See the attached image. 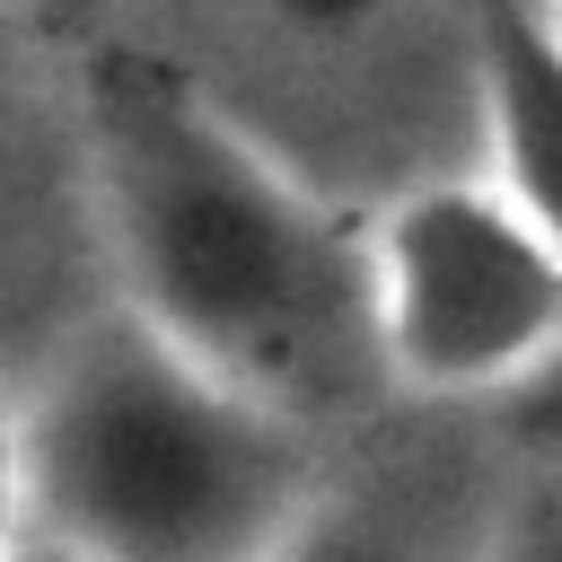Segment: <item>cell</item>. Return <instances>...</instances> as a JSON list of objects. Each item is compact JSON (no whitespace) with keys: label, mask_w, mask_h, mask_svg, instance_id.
I'll list each match as a JSON object with an SVG mask.
<instances>
[{"label":"cell","mask_w":562,"mask_h":562,"mask_svg":"<svg viewBox=\"0 0 562 562\" xmlns=\"http://www.w3.org/2000/svg\"><path fill=\"white\" fill-rule=\"evenodd\" d=\"M70 97L123 307L202 369L342 439L386 422L395 386L378 351L369 220L290 176L140 44L70 61Z\"/></svg>","instance_id":"1"},{"label":"cell","mask_w":562,"mask_h":562,"mask_svg":"<svg viewBox=\"0 0 562 562\" xmlns=\"http://www.w3.org/2000/svg\"><path fill=\"white\" fill-rule=\"evenodd\" d=\"M351 439L105 299L9 360V536L79 562H272Z\"/></svg>","instance_id":"2"},{"label":"cell","mask_w":562,"mask_h":562,"mask_svg":"<svg viewBox=\"0 0 562 562\" xmlns=\"http://www.w3.org/2000/svg\"><path fill=\"white\" fill-rule=\"evenodd\" d=\"M123 44L351 220L483 167V0H140Z\"/></svg>","instance_id":"3"},{"label":"cell","mask_w":562,"mask_h":562,"mask_svg":"<svg viewBox=\"0 0 562 562\" xmlns=\"http://www.w3.org/2000/svg\"><path fill=\"white\" fill-rule=\"evenodd\" d=\"M369 290L386 386L413 413H492L562 360V237L483 167L369 211Z\"/></svg>","instance_id":"4"},{"label":"cell","mask_w":562,"mask_h":562,"mask_svg":"<svg viewBox=\"0 0 562 562\" xmlns=\"http://www.w3.org/2000/svg\"><path fill=\"white\" fill-rule=\"evenodd\" d=\"M501 492L509 457L474 413L395 404L342 448L325 501L272 562H483Z\"/></svg>","instance_id":"5"},{"label":"cell","mask_w":562,"mask_h":562,"mask_svg":"<svg viewBox=\"0 0 562 562\" xmlns=\"http://www.w3.org/2000/svg\"><path fill=\"white\" fill-rule=\"evenodd\" d=\"M483 176L562 237V35L527 0H483Z\"/></svg>","instance_id":"6"},{"label":"cell","mask_w":562,"mask_h":562,"mask_svg":"<svg viewBox=\"0 0 562 562\" xmlns=\"http://www.w3.org/2000/svg\"><path fill=\"white\" fill-rule=\"evenodd\" d=\"M140 18V0H9V53L26 61H97L105 44H123Z\"/></svg>","instance_id":"7"},{"label":"cell","mask_w":562,"mask_h":562,"mask_svg":"<svg viewBox=\"0 0 562 562\" xmlns=\"http://www.w3.org/2000/svg\"><path fill=\"white\" fill-rule=\"evenodd\" d=\"M483 562H562V474L509 457V492H501Z\"/></svg>","instance_id":"8"},{"label":"cell","mask_w":562,"mask_h":562,"mask_svg":"<svg viewBox=\"0 0 562 562\" xmlns=\"http://www.w3.org/2000/svg\"><path fill=\"white\" fill-rule=\"evenodd\" d=\"M474 422L492 430V448H501V457L562 474V360H553L544 378H527L518 395H501L492 413H474Z\"/></svg>","instance_id":"9"},{"label":"cell","mask_w":562,"mask_h":562,"mask_svg":"<svg viewBox=\"0 0 562 562\" xmlns=\"http://www.w3.org/2000/svg\"><path fill=\"white\" fill-rule=\"evenodd\" d=\"M9 562H79V553H61V544H35V536H9Z\"/></svg>","instance_id":"10"},{"label":"cell","mask_w":562,"mask_h":562,"mask_svg":"<svg viewBox=\"0 0 562 562\" xmlns=\"http://www.w3.org/2000/svg\"><path fill=\"white\" fill-rule=\"evenodd\" d=\"M527 9H536V18H544V26L562 35V0H527Z\"/></svg>","instance_id":"11"}]
</instances>
